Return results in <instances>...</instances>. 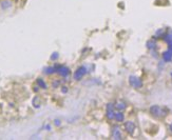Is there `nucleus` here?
I'll use <instances>...</instances> for the list:
<instances>
[{
  "label": "nucleus",
  "mask_w": 172,
  "mask_h": 140,
  "mask_svg": "<svg viewBox=\"0 0 172 140\" xmlns=\"http://www.w3.org/2000/svg\"><path fill=\"white\" fill-rule=\"evenodd\" d=\"M150 113L155 118H164L167 115V110L159 105H152L150 107Z\"/></svg>",
  "instance_id": "1"
},
{
  "label": "nucleus",
  "mask_w": 172,
  "mask_h": 140,
  "mask_svg": "<svg viewBox=\"0 0 172 140\" xmlns=\"http://www.w3.org/2000/svg\"><path fill=\"white\" fill-rule=\"evenodd\" d=\"M54 68H55V73L59 74V75L62 76V77H68L71 73L70 68L65 65H55Z\"/></svg>",
  "instance_id": "2"
},
{
  "label": "nucleus",
  "mask_w": 172,
  "mask_h": 140,
  "mask_svg": "<svg viewBox=\"0 0 172 140\" xmlns=\"http://www.w3.org/2000/svg\"><path fill=\"white\" fill-rule=\"evenodd\" d=\"M129 83L132 88H141L142 87V81L136 76H130L129 77Z\"/></svg>",
  "instance_id": "3"
},
{
  "label": "nucleus",
  "mask_w": 172,
  "mask_h": 140,
  "mask_svg": "<svg viewBox=\"0 0 172 140\" xmlns=\"http://www.w3.org/2000/svg\"><path fill=\"white\" fill-rule=\"evenodd\" d=\"M87 72L88 71H87V68H86V66H79V68H78L74 73V79L75 80H80L83 76L87 74Z\"/></svg>",
  "instance_id": "4"
},
{
  "label": "nucleus",
  "mask_w": 172,
  "mask_h": 140,
  "mask_svg": "<svg viewBox=\"0 0 172 140\" xmlns=\"http://www.w3.org/2000/svg\"><path fill=\"white\" fill-rule=\"evenodd\" d=\"M135 129H136V126H135L134 122L132 121H127L125 122V130H126L127 133H129L130 135H132L135 131Z\"/></svg>",
  "instance_id": "5"
},
{
  "label": "nucleus",
  "mask_w": 172,
  "mask_h": 140,
  "mask_svg": "<svg viewBox=\"0 0 172 140\" xmlns=\"http://www.w3.org/2000/svg\"><path fill=\"white\" fill-rule=\"evenodd\" d=\"M164 40L168 44V49L172 51V29L168 31L164 36Z\"/></svg>",
  "instance_id": "6"
},
{
  "label": "nucleus",
  "mask_w": 172,
  "mask_h": 140,
  "mask_svg": "<svg viewBox=\"0 0 172 140\" xmlns=\"http://www.w3.org/2000/svg\"><path fill=\"white\" fill-rule=\"evenodd\" d=\"M163 59H164V61H166V62H169V61H171L172 60V51L168 49V50H167L166 52H164Z\"/></svg>",
  "instance_id": "7"
},
{
  "label": "nucleus",
  "mask_w": 172,
  "mask_h": 140,
  "mask_svg": "<svg viewBox=\"0 0 172 140\" xmlns=\"http://www.w3.org/2000/svg\"><path fill=\"white\" fill-rule=\"evenodd\" d=\"M114 119L116 120L117 122H122V121H124V119H125L124 113H122V111L116 112V113H115V115H114Z\"/></svg>",
  "instance_id": "8"
},
{
  "label": "nucleus",
  "mask_w": 172,
  "mask_h": 140,
  "mask_svg": "<svg viewBox=\"0 0 172 140\" xmlns=\"http://www.w3.org/2000/svg\"><path fill=\"white\" fill-rule=\"evenodd\" d=\"M112 137L114 139H122V133H120L118 127H114L113 129V132H112Z\"/></svg>",
  "instance_id": "9"
},
{
  "label": "nucleus",
  "mask_w": 172,
  "mask_h": 140,
  "mask_svg": "<svg viewBox=\"0 0 172 140\" xmlns=\"http://www.w3.org/2000/svg\"><path fill=\"white\" fill-rule=\"evenodd\" d=\"M11 6H12V2L10 1V0H3V1L1 2V7L3 10H8Z\"/></svg>",
  "instance_id": "10"
},
{
  "label": "nucleus",
  "mask_w": 172,
  "mask_h": 140,
  "mask_svg": "<svg viewBox=\"0 0 172 140\" xmlns=\"http://www.w3.org/2000/svg\"><path fill=\"white\" fill-rule=\"evenodd\" d=\"M114 107L117 111H124L125 109H126V104H125V102H117L114 104Z\"/></svg>",
  "instance_id": "11"
},
{
  "label": "nucleus",
  "mask_w": 172,
  "mask_h": 140,
  "mask_svg": "<svg viewBox=\"0 0 172 140\" xmlns=\"http://www.w3.org/2000/svg\"><path fill=\"white\" fill-rule=\"evenodd\" d=\"M107 118L108 119H114V115H115V112H114V109L113 110H107Z\"/></svg>",
  "instance_id": "12"
},
{
  "label": "nucleus",
  "mask_w": 172,
  "mask_h": 140,
  "mask_svg": "<svg viewBox=\"0 0 172 140\" xmlns=\"http://www.w3.org/2000/svg\"><path fill=\"white\" fill-rule=\"evenodd\" d=\"M155 45H156V42L154 40H149L148 42H147V48L150 49V50H154V49H155Z\"/></svg>",
  "instance_id": "13"
},
{
  "label": "nucleus",
  "mask_w": 172,
  "mask_h": 140,
  "mask_svg": "<svg viewBox=\"0 0 172 140\" xmlns=\"http://www.w3.org/2000/svg\"><path fill=\"white\" fill-rule=\"evenodd\" d=\"M37 84L39 88H46V83L43 81V79H41V78H38L37 79Z\"/></svg>",
  "instance_id": "14"
},
{
  "label": "nucleus",
  "mask_w": 172,
  "mask_h": 140,
  "mask_svg": "<svg viewBox=\"0 0 172 140\" xmlns=\"http://www.w3.org/2000/svg\"><path fill=\"white\" fill-rule=\"evenodd\" d=\"M45 73L48 74V75H51V74L55 73V68L54 66H49V68H45Z\"/></svg>",
  "instance_id": "15"
},
{
  "label": "nucleus",
  "mask_w": 172,
  "mask_h": 140,
  "mask_svg": "<svg viewBox=\"0 0 172 140\" xmlns=\"http://www.w3.org/2000/svg\"><path fill=\"white\" fill-rule=\"evenodd\" d=\"M165 34H166V33H165L164 29H158V31L156 32V34H155V36H154V37H155V38H159V37H164Z\"/></svg>",
  "instance_id": "16"
},
{
  "label": "nucleus",
  "mask_w": 172,
  "mask_h": 140,
  "mask_svg": "<svg viewBox=\"0 0 172 140\" xmlns=\"http://www.w3.org/2000/svg\"><path fill=\"white\" fill-rule=\"evenodd\" d=\"M58 58V53H53L51 56V60H56Z\"/></svg>",
  "instance_id": "17"
},
{
  "label": "nucleus",
  "mask_w": 172,
  "mask_h": 140,
  "mask_svg": "<svg viewBox=\"0 0 172 140\" xmlns=\"http://www.w3.org/2000/svg\"><path fill=\"white\" fill-rule=\"evenodd\" d=\"M55 125H57V126H59V125H60V121L58 119L55 120Z\"/></svg>",
  "instance_id": "18"
},
{
  "label": "nucleus",
  "mask_w": 172,
  "mask_h": 140,
  "mask_svg": "<svg viewBox=\"0 0 172 140\" xmlns=\"http://www.w3.org/2000/svg\"><path fill=\"white\" fill-rule=\"evenodd\" d=\"M63 88L61 91H62V93H67L68 92V88H67V87H62Z\"/></svg>",
  "instance_id": "19"
},
{
  "label": "nucleus",
  "mask_w": 172,
  "mask_h": 140,
  "mask_svg": "<svg viewBox=\"0 0 172 140\" xmlns=\"http://www.w3.org/2000/svg\"><path fill=\"white\" fill-rule=\"evenodd\" d=\"M169 130H170V132L172 133V123L170 124V126H169Z\"/></svg>",
  "instance_id": "20"
},
{
  "label": "nucleus",
  "mask_w": 172,
  "mask_h": 140,
  "mask_svg": "<svg viewBox=\"0 0 172 140\" xmlns=\"http://www.w3.org/2000/svg\"><path fill=\"white\" fill-rule=\"evenodd\" d=\"M171 76H172V73H171Z\"/></svg>",
  "instance_id": "21"
}]
</instances>
